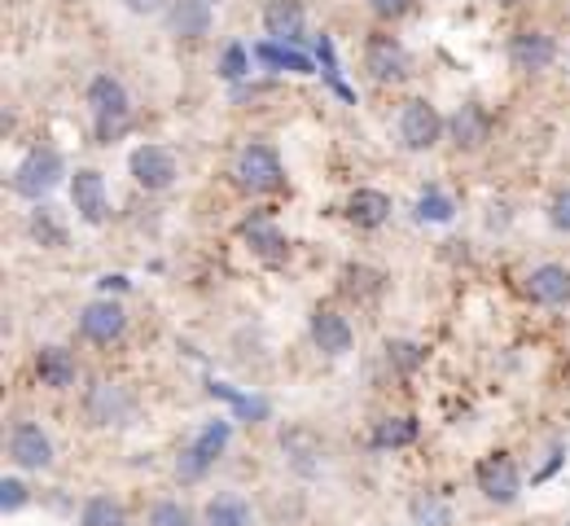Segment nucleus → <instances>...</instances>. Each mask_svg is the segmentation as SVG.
<instances>
[{
  "label": "nucleus",
  "instance_id": "f257e3e1",
  "mask_svg": "<svg viewBox=\"0 0 570 526\" xmlns=\"http://www.w3.org/2000/svg\"><path fill=\"white\" fill-rule=\"evenodd\" d=\"M88 106L97 115V137L115 141L128 128V88L115 76H97L88 83Z\"/></svg>",
  "mask_w": 570,
  "mask_h": 526
},
{
  "label": "nucleus",
  "instance_id": "f03ea898",
  "mask_svg": "<svg viewBox=\"0 0 570 526\" xmlns=\"http://www.w3.org/2000/svg\"><path fill=\"white\" fill-rule=\"evenodd\" d=\"M62 176H67L62 153L58 150H31L22 162H18V171H13V193H22V198H45Z\"/></svg>",
  "mask_w": 570,
  "mask_h": 526
},
{
  "label": "nucleus",
  "instance_id": "7ed1b4c3",
  "mask_svg": "<svg viewBox=\"0 0 570 526\" xmlns=\"http://www.w3.org/2000/svg\"><path fill=\"white\" fill-rule=\"evenodd\" d=\"M237 180H242L250 193H277L285 185L277 150H268V146H246L242 158H237Z\"/></svg>",
  "mask_w": 570,
  "mask_h": 526
},
{
  "label": "nucleus",
  "instance_id": "20e7f679",
  "mask_svg": "<svg viewBox=\"0 0 570 526\" xmlns=\"http://www.w3.org/2000/svg\"><path fill=\"white\" fill-rule=\"evenodd\" d=\"M439 132H443V119H439V110L430 101H422V97L404 101V110H400V141L409 150H430L439 141Z\"/></svg>",
  "mask_w": 570,
  "mask_h": 526
},
{
  "label": "nucleus",
  "instance_id": "39448f33",
  "mask_svg": "<svg viewBox=\"0 0 570 526\" xmlns=\"http://www.w3.org/2000/svg\"><path fill=\"white\" fill-rule=\"evenodd\" d=\"M132 176H137V185L149 189V193L171 189V180L180 176L176 153L167 150V146H141V150L132 153Z\"/></svg>",
  "mask_w": 570,
  "mask_h": 526
},
{
  "label": "nucleus",
  "instance_id": "423d86ee",
  "mask_svg": "<svg viewBox=\"0 0 570 526\" xmlns=\"http://www.w3.org/2000/svg\"><path fill=\"white\" fill-rule=\"evenodd\" d=\"M71 202H75V211H79V220H88V225H106V216H110V193H106L101 171H92V167L75 171Z\"/></svg>",
  "mask_w": 570,
  "mask_h": 526
},
{
  "label": "nucleus",
  "instance_id": "0eeeda50",
  "mask_svg": "<svg viewBox=\"0 0 570 526\" xmlns=\"http://www.w3.org/2000/svg\"><path fill=\"white\" fill-rule=\"evenodd\" d=\"M479 487H483V496H488V500H497V505H513V500H518V492H522L518 465H513L504 451L488 456V460L479 465Z\"/></svg>",
  "mask_w": 570,
  "mask_h": 526
},
{
  "label": "nucleus",
  "instance_id": "6e6552de",
  "mask_svg": "<svg viewBox=\"0 0 570 526\" xmlns=\"http://www.w3.org/2000/svg\"><path fill=\"white\" fill-rule=\"evenodd\" d=\"M364 67L373 71L377 83H395V79L409 76V53H404L400 40L377 36V40H368V49H364Z\"/></svg>",
  "mask_w": 570,
  "mask_h": 526
},
{
  "label": "nucleus",
  "instance_id": "1a4fd4ad",
  "mask_svg": "<svg viewBox=\"0 0 570 526\" xmlns=\"http://www.w3.org/2000/svg\"><path fill=\"white\" fill-rule=\"evenodd\" d=\"M9 456H13L22 469H45V465H53V444H49V435H45L40 426L22 421V426H13V435H9Z\"/></svg>",
  "mask_w": 570,
  "mask_h": 526
},
{
  "label": "nucleus",
  "instance_id": "9d476101",
  "mask_svg": "<svg viewBox=\"0 0 570 526\" xmlns=\"http://www.w3.org/2000/svg\"><path fill=\"white\" fill-rule=\"evenodd\" d=\"M553 58H558V44L544 31H518L509 40V62L518 71H544V67H553Z\"/></svg>",
  "mask_w": 570,
  "mask_h": 526
},
{
  "label": "nucleus",
  "instance_id": "9b49d317",
  "mask_svg": "<svg viewBox=\"0 0 570 526\" xmlns=\"http://www.w3.org/2000/svg\"><path fill=\"white\" fill-rule=\"evenodd\" d=\"M124 325H128V316H124V307L119 302H88L83 307V316H79V329H83V338H92V343H115L119 334H124Z\"/></svg>",
  "mask_w": 570,
  "mask_h": 526
},
{
  "label": "nucleus",
  "instance_id": "f8f14e48",
  "mask_svg": "<svg viewBox=\"0 0 570 526\" xmlns=\"http://www.w3.org/2000/svg\"><path fill=\"white\" fill-rule=\"evenodd\" d=\"M167 27L180 40H203L212 31V4L207 0H171L167 9Z\"/></svg>",
  "mask_w": 570,
  "mask_h": 526
},
{
  "label": "nucleus",
  "instance_id": "ddd939ff",
  "mask_svg": "<svg viewBox=\"0 0 570 526\" xmlns=\"http://www.w3.org/2000/svg\"><path fill=\"white\" fill-rule=\"evenodd\" d=\"M224 444H228V421H212V426L194 439V448L180 456V474H185V478H203V469L224 451Z\"/></svg>",
  "mask_w": 570,
  "mask_h": 526
},
{
  "label": "nucleus",
  "instance_id": "4468645a",
  "mask_svg": "<svg viewBox=\"0 0 570 526\" xmlns=\"http://www.w3.org/2000/svg\"><path fill=\"white\" fill-rule=\"evenodd\" d=\"M527 290H531V299L544 302V307H567L570 302V268H562V264H544V268H535L531 281H527Z\"/></svg>",
  "mask_w": 570,
  "mask_h": 526
},
{
  "label": "nucleus",
  "instance_id": "2eb2a0df",
  "mask_svg": "<svg viewBox=\"0 0 570 526\" xmlns=\"http://www.w3.org/2000/svg\"><path fill=\"white\" fill-rule=\"evenodd\" d=\"M312 338L325 356H347L352 351V325L338 311H316L312 316Z\"/></svg>",
  "mask_w": 570,
  "mask_h": 526
},
{
  "label": "nucleus",
  "instance_id": "dca6fc26",
  "mask_svg": "<svg viewBox=\"0 0 570 526\" xmlns=\"http://www.w3.org/2000/svg\"><path fill=\"white\" fill-rule=\"evenodd\" d=\"M264 27L277 44H294L303 36V4L298 0H268L264 4Z\"/></svg>",
  "mask_w": 570,
  "mask_h": 526
},
{
  "label": "nucleus",
  "instance_id": "f3484780",
  "mask_svg": "<svg viewBox=\"0 0 570 526\" xmlns=\"http://www.w3.org/2000/svg\"><path fill=\"white\" fill-rule=\"evenodd\" d=\"M347 216H352V225H360V228H377L391 216V198L377 193V189H356L352 202H347Z\"/></svg>",
  "mask_w": 570,
  "mask_h": 526
},
{
  "label": "nucleus",
  "instance_id": "a211bd4d",
  "mask_svg": "<svg viewBox=\"0 0 570 526\" xmlns=\"http://www.w3.org/2000/svg\"><path fill=\"white\" fill-rule=\"evenodd\" d=\"M36 374H40L45 386H58V390H62V386L75 381V356L67 347H45L40 360H36Z\"/></svg>",
  "mask_w": 570,
  "mask_h": 526
},
{
  "label": "nucleus",
  "instance_id": "6ab92c4d",
  "mask_svg": "<svg viewBox=\"0 0 570 526\" xmlns=\"http://www.w3.org/2000/svg\"><path fill=\"white\" fill-rule=\"evenodd\" d=\"M452 137L461 150H479L488 141V115L479 106H461L456 119H452Z\"/></svg>",
  "mask_w": 570,
  "mask_h": 526
},
{
  "label": "nucleus",
  "instance_id": "aec40b11",
  "mask_svg": "<svg viewBox=\"0 0 570 526\" xmlns=\"http://www.w3.org/2000/svg\"><path fill=\"white\" fill-rule=\"evenodd\" d=\"M285 456H289V465L294 469H303V474H312V469H321V439H312L307 430H289L282 439Z\"/></svg>",
  "mask_w": 570,
  "mask_h": 526
},
{
  "label": "nucleus",
  "instance_id": "412c9836",
  "mask_svg": "<svg viewBox=\"0 0 570 526\" xmlns=\"http://www.w3.org/2000/svg\"><path fill=\"white\" fill-rule=\"evenodd\" d=\"M79 526H128V514H124L119 500L92 496V500H83V509H79Z\"/></svg>",
  "mask_w": 570,
  "mask_h": 526
},
{
  "label": "nucleus",
  "instance_id": "4be33fe9",
  "mask_svg": "<svg viewBox=\"0 0 570 526\" xmlns=\"http://www.w3.org/2000/svg\"><path fill=\"white\" fill-rule=\"evenodd\" d=\"M207 526H250V505L242 496H215L207 500Z\"/></svg>",
  "mask_w": 570,
  "mask_h": 526
},
{
  "label": "nucleus",
  "instance_id": "5701e85b",
  "mask_svg": "<svg viewBox=\"0 0 570 526\" xmlns=\"http://www.w3.org/2000/svg\"><path fill=\"white\" fill-rule=\"evenodd\" d=\"M246 241L255 246V255H264L268 264H277L285 259V237L277 232L273 225H264V220H255V225H246Z\"/></svg>",
  "mask_w": 570,
  "mask_h": 526
},
{
  "label": "nucleus",
  "instance_id": "b1692460",
  "mask_svg": "<svg viewBox=\"0 0 570 526\" xmlns=\"http://www.w3.org/2000/svg\"><path fill=\"white\" fill-rule=\"evenodd\" d=\"M88 408L97 413V421H101V426H110V421H119V417H124V408H128V404H124V395H119L115 386H106V381H97V390H92V399H88Z\"/></svg>",
  "mask_w": 570,
  "mask_h": 526
},
{
  "label": "nucleus",
  "instance_id": "393cba45",
  "mask_svg": "<svg viewBox=\"0 0 570 526\" xmlns=\"http://www.w3.org/2000/svg\"><path fill=\"white\" fill-rule=\"evenodd\" d=\"M417 216L430 220V225L452 220V198H448V193H439V189H426V193H422V202H417Z\"/></svg>",
  "mask_w": 570,
  "mask_h": 526
},
{
  "label": "nucleus",
  "instance_id": "a878e982",
  "mask_svg": "<svg viewBox=\"0 0 570 526\" xmlns=\"http://www.w3.org/2000/svg\"><path fill=\"white\" fill-rule=\"evenodd\" d=\"M413 518L422 526H452V514H448V505L443 500H434V496H422V500H413Z\"/></svg>",
  "mask_w": 570,
  "mask_h": 526
},
{
  "label": "nucleus",
  "instance_id": "bb28decb",
  "mask_svg": "<svg viewBox=\"0 0 570 526\" xmlns=\"http://www.w3.org/2000/svg\"><path fill=\"white\" fill-rule=\"evenodd\" d=\"M149 526H194V514L176 500H163V505L149 509Z\"/></svg>",
  "mask_w": 570,
  "mask_h": 526
},
{
  "label": "nucleus",
  "instance_id": "cd10ccee",
  "mask_svg": "<svg viewBox=\"0 0 570 526\" xmlns=\"http://www.w3.org/2000/svg\"><path fill=\"white\" fill-rule=\"evenodd\" d=\"M259 58H264V62H273V67H289V71H303V76L312 71V62H307L303 53H294V49H282V44H264V49H259Z\"/></svg>",
  "mask_w": 570,
  "mask_h": 526
},
{
  "label": "nucleus",
  "instance_id": "c85d7f7f",
  "mask_svg": "<svg viewBox=\"0 0 570 526\" xmlns=\"http://www.w3.org/2000/svg\"><path fill=\"white\" fill-rule=\"evenodd\" d=\"M413 435H417V426H413V421H395V426H382L373 444H377V448H400V444H409Z\"/></svg>",
  "mask_w": 570,
  "mask_h": 526
},
{
  "label": "nucleus",
  "instance_id": "c756f323",
  "mask_svg": "<svg viewBox=\"0 0 570 526\" xmlns=\"http://www.w3.org/2000/svg\"><path fill=\"white\" fill-rule=\"evenodd\" d=\"M219 71H224V79H242L246 71H250V58H246V49L242 44H228L224 49V62H219Z\"/></svg>",
  "mask_w": 570,
  "mask_h": 526
},
{
  "label": "nucleus",
  "instance_id": "7c9ffc66",
  "mask_svg": "<svg viewBox=\"0 0 570 526\" xmlns=\"http://www.w3.org/2000/svg\"><path fill=\"white\" fill-rule=\"evenodd\" d=\"M22 505H27V487H22L18 478H4V483H0V509L13 514V509H22Z\"/></svg>",
  "mask_w": 570,
  "mask_h": 526
},
{
  "label": "nucleus",
  "instance_id": "2f4dec72",
  "mask_svg": "<svg viewBox=\"0 0 570 526\" xmlns=\"http://www.w3.org/2000/svg\"><path fill=\"white\" fill-rule=\"evenodd\" d=\"M549 220H553V228H558V232H570V189H562V193L553 198Z\"/></svg>",
  "mask_w": 570,
  "mask_h": 526
},
{
  "label": "nucleus",
  "instance_id": "473e14b6",
  "mask_svg": "<svg viewBox=\"0 0 570 526\" xmlns=\"http://www.w3.org/2000/svg\"><path fill=\"white\" fill-rule=\"evenodd\" d=\"M31 232H36V237H40V241H49V246H62V228L53 225V220H49V216H45V211H40V216H36V220H31Z\"/></svg>",
  "mask_w": 570,
  "mask_h": 526
},
{
  "label": "nucleus",
  "instance_id": "72a5a7b5",
  "mask_svg": "<svg viewBox=\"0 0 570 526\" xmlns=\"http://www.w3.org/2000/svg\"><path fill=\"white\" fill-rule=\"evenodd\" d=\"M368 4H373L377 18H400V13H409L413 0H368Z\"/></svg>",
  "mask_w": 570,
  "mask_h": 526
},
{
  "label": "nucleus",
  "instance_id": "f704fd0d",
  "mask_svg": "<svg viewBox=\"0 0 570 526\" xmlns=\"http://www.w3.org/2000/svg\"><path fill=\"white\" fill-rule=\"evenodd\" d=\"M124 4H128L132 13H158V9L167 4V0H124Z\"/></svg>",
  "mask_w": 570,
  "mask_h": 526
},
{
  "label": "nucleus",
  "instance_id": "c9c22d12",
  "mask_svg": "<svg viewBox=\"0 0 570 526\" xmlns=\"http://www.w3.org/2000/svg\"><path fill=\"white\" fill-rule=\"evenodd\" d=\"M500 4H518V0H500Z\"/></svg>",
  "mask_w": 570,
  "mask_h": 526
}]
</instances>
